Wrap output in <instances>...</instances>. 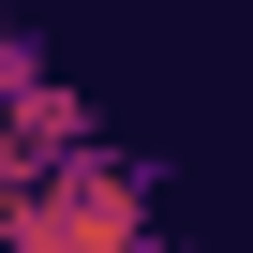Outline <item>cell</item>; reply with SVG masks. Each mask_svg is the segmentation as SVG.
Masks as SVG:
<instances>
[{"instance_id": "obj_1", "label": "cell", "mask_w": 253, "mask_h": 253, "mask_svg": "<svg viewBox=\"0 0 253 253\" xmlns=\"http://www.w3.org/2000/svg\"><path fill=\"white\" fill-rule=\"evenodd\" d=\"M0 253H194V238L164 223V179L75 119L45 149H0Z\"/></svg>"}, {"instance_id": "obj_2", "label": "cell", "mask_w": 253, "mask_h": 253, "mask_svg": "<svg viewBox=\"0 0 253 253\" xmlns=\"http://www.w3.org/2000/svg\"><path fill=\"white\" fill-rule=\"evenodd\" d=\"M75 119H89L75 75L30 45V15H0V149H45V134H75Z\"/></svg>"}]
</instances>
